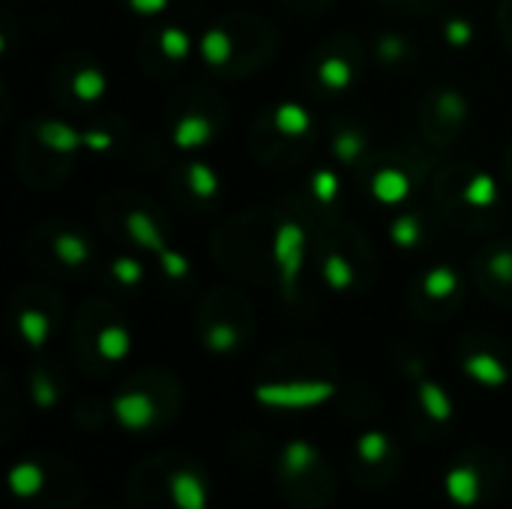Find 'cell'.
I'll list each match as a JSON object with an SVG mask.
<instances>
[{"label":"cell","instance_id":"cell-1","mask_svg":"<svg viewBox=\"0 0 512 509\" xmlns=\"http://www.w3.org/2000/svg\"><path fill=\"white\" fill-rule=\"evenodd\" d=\"M9 489L33 509H78L87 495L81 471L54 453H36L15 462L9 471Z\"/></svg>","mask_w":512,"mask_h":509},{"label":"cell","instance_id":"cell-2","mask_svg":"<svg viewBox=\"0 0 512 509\" xmlns=\"http://www.w3.org/2000/svg\"><path fill=\"white\" fill-rule=\"evenodd\" d=\"M276 483L294 509H327L336 498V471L309 441H288L279 450Z\"/></svg>","mask_w":512,"mask_h":509},{"label":"cell","instance_id":"cell-3","mask_svg":"<svg viewBox=\"0 0 512 509\" xmlns=\"http://www.w3.org/2000/svg\"><path fill=\"white\" fill-rule=\"evenodd\" d=\"M510 483L507 459L492 447H471L453 459L444 477V489L456 507H486L504 495Z\"/></svg>","mask_w":512,"mask_h":509},{"label":"cell","instance_id":"cell-4","mask_svg":"<svg viewBox=\"0 0 512 509\" xmlns=\"http://www.w3.org/2000/svg\"><path fill=\"white\" fill-rule=\"evenodd\" d=\"M402 465H405L402 447L396 444L393 435H387V432H381V429L363 432V435L354 441L351 459H348L351 480H354L360 489H369V492L387 489V486L402 474Z\"/></svg>","mask_w":512,"mask_h":509},{"label":"cell","instance_id":"cell-5","mask_svg":"<svg viewBox=\"0 0 512 509\" xmlns=\"http://www.w3.org/2000/svg\"><path fill=\"white\" fill-rule=\"evenodd\" d=\"M111 414L126 432H138V435L156 432L174 420L177 393H168L165 387H153V384H129L114 396Z\"/></svg>","mask_w":512,"mask_h":509},{"label":"cell","instance_id":"cell-6","mask_svg":"<svg viewBox=\"0 0 512 509\" xmlns=\"http://www.w3.org/2000/svg\"><path fill=\"white\" fill-rule=\"evenodd\" d=\"M336 396V381L324 375H294V378H273L261 381L255 387V399L267 408L279 411H303V408H318Z\"/></svg>","mask_w":512,"mask_h":509},{"label":"cell","instance_id":"cell-7","mask_svg":"<svg viewBox=\"0 0 512 509\" xmlns=\"http://www.w3.org/2000/svg\"><path fill=\"white\" fill-rule=\"evenodd\" d=\"M171 456H153L132 468L126 480V501L132 509H177L174 486H171Z\"/></svg>","mask_w":512,"mask_h":509},{"label":"cell","instance_id":"cell-8","mask_svg":"<svg viewBox=\"0 0 512 509\" xmlns=\"http://www.w3.org/2000/svg\"><path fill=\"white\" fill-rule=\"evenodd\" d=\"M273 261L279 270V285L282 294L291 300L297 294V282L303 273V261H306V231L300 222H279L276 234H273Z\"/></svg>","mask_w":512,"mask_h":509},{"label":"cell","instance_id":"cell-9","mask_svg":"<svg viewBox=\"0 0 512 509\" xmlns=\"http://www.w3.org/2000/svg\"><path fill=\"white\" fill-rule=\"evenodd\" d=\"M417 414H420V423L426 426L423 441H429V438L435 441L450 429V423L456 417V408H453L450 393L438 381L420 378L417 381Z\"/></svg>","mask_w":512,"mask_h":509},{"label":"cell","instance_id":"cell-10","mask_svg":"<svg viewBox=\"0 0 512 509\" xmlns=\"http://www.w3.org/2000/svg\"><path fill=\"white\" fill-rule=\"evenodd\" d=\"M171 486H174L177 509H210V480H207L201 462L174 453Z\"/></svg>","mask_w":512,"mask_h":509},{"label":"cell","instance_id":"cell-11","mask_svg":"<svg viewBox=\"0 0 512 509\" xmlns=\"http://www.w3.org/2000/svg\"><path fill=\"white\" fill-rule=\"evenodd\" d=\"M462 372H465L471 381L483 384V387H504V384L510 381L507 363H504L495 351H489V348H477V351L465 354V357H462Z\"/></svg>","mask_w":512,"mask_h":509},{"label":"cell","instance_id":"cell-12","mask_svg":"<svg viewBox=\"0 0 512 509\" xmlns=\"http://www.w3.org/2000/svg\"><path fill=\"white\" fill-rule=\"evenodd\" d=\"M132 351V336L123 324H102L93 336V354L99 363H123Z\"/></svg>","mask_w":512,"mask_h":509},{"label":"cell","instance_id":"cell-13","mask_svg":"<svg viewBox=\"0 0 512 509\" xmlns=\"http://www.w3.org/2000/svg\"><path fill=\"white\" fill-rule=\"evenodd\" d=\"M36 138L51 153H78V150H84V132L72 129L63 120H42L36 126Z\"/></svg>","mask_w":512,"mask_h":509},{"label":"cell","instance_id":"cell-14","mask_svg":"<svg viewBox=\"0 0 512 509\" xmlns=\"http://www.w3.org/2000/svg\"><path fill=\"white\" fill-rule=\"evenodd\" d=\"M372 195H375V201L378 204H384V207H396V204H402L408 195H411V180H408V174L405 171H399V168H381L375 177H372Z\"/></svg>","mask_w":512,"mask_h":509},{"label":"cell","instance_id":"cell-15","mask_svg":"<svg viewBox=\"0 0 512 509\" xmlns=\"http://www.w3.org/2000/svg\"><path fill=\"white\" fill-rule=\"evenodd\" d=\"M210 138H213V123L204 114H186V117H180L177 126H174V132H171L174 147L177 150H186V153L204 147Z\"/></svg>","mask_w":512,"mask_h":509},{"label":"cell","instance_id":"cell-16","mask_svg":"<svg viewBox=\"0 0 512 509\" xmlns=\"http://www.w3.org/2000/svg\"><path fill=\"white\" fill-rule=\"evenodd\" d=\"M15 330L30 351H42L51 336V318L42 309H21L15 315Z\"/></svg>","mask_w":512,"mask_h":509},{"label":"cell","instance_id":"cell-17","mask_svg":"<svg viewBox=\"0 0 512 509\" xmlns=\"http://www.w3.org/2000/svg\"><path fill=\"white\" fill-rule=\"evenodd\" d=\"M126 231H129V237H132L141 249H147V252H153V255H159L162 249H168V243H165L159 225H156L147 213H141V210H132V213L126 216Z\"/></svg>","mask_w":512,"mask_h":509},{"label":"cell","instance_id":"cell-18","mask_svg":"<svg viewBox=\"0 0 512 509\" xmlns=\"http://www.w3.org/2000/svg\"><path fill=\"white\" fill-rule=\"evenodd\" d=\"M198 51H201V57H204L207 66H216L219 69V66L231 63L234 42H231V36L222 27H210V30H204V36L198 42Z\"/></svg>","mask_w":512,"mask_h":509},{"label":"cell","instance_id":"cell-19","mask_svg":"<svg viewBox=\"0 0 512 509\" xmlns=\"http://www.w3.org/2000/svg\"><path fill=\"white\" fill-rule=\"evenodd\" d=\"M240 345H243V336H240L237 324H231V321H213V324L204 330V348H207L210 354L225 357V354H234Z\"/></svg>","mask_w":512,"mask_h":509},{"label":"cell","instance_id":"cell-20","mask_svg":"<svg viewBox=\"0 0 512 509\" xmlns=\"http://www.w3.org/2000/svg\"><path fill=\"white\" fill-rule=\"evenodd\" d=\"M60 396H63V387L45 366L30 372V399L39 411H51L60 402Z\"/></svg>","mask_w":512,"mask_h":509},{"label":"cell","instance_id":"cell-21","mask_svg":"<svg viewBox=\"0 0 512 509\" xmlns=\"http://www.w3.org/2000/svg\"><path fill=\"white\" fill-rule=\"evenodd\" d=\"M273 126H276L282 135H288V138H300V135L309 132L312 117H309V111H306L303 105H297V102H282V105L273 111Z\"/></svg>","mask_w":512,"mask_h":509},{"label":"cell","instance_id":"cell-22","mask_svg":"<svg viewBox=\"0 0 512 509\" xmlns=\"http://www.w3.org/2000/svg\"><path fill=\"white\" fill-rule=\"evenodd\" d=\"M51 249H54L57 261H63L66 267H81V264L90 261V243L81 234H75V231L57 234L54 243H51Z\"/></svg>","mask_w":512,"mask_h":509},{"label":"cell","instance_id":"cell-23","mask_svg":"<svg viewBox=\"0 0 512 509\" xmlns=\"http://www.w3.org/2000/svg\"><path fill=\"white\" fill-rule=\"evenodd\" d=\"M462 201L468 207H477V210H486V207H495L498 204V183L492 174L480 171L468 180L465 192H462Z\"/></svg>","mask_w":512,"mask_h":509},{"label":"cell","instance_id":"cell-24","mask_svg":"<svg viewBox=\"0 0 512 509\" xmlns=\"http://www.w3.org/2000/svg\"><path fill=\"white\" fill-rule=\"evenodd\" d=\"M318 81L327 87V90H348L354 84V66L333 54V57H324L321 66H318Z\"/></svg>","mask_w":512,"mask_h":509},{"label":"cell","instance_id":"cell-25","mask_svg":"<svg viewBox=\"0 0 512 509\" xmlns=\"http://www.w3.org/2000/svg\"><path fill=\"white\" fill-rule=\"evenodd\" d=\"M324 282H327V288H330V291L345 294V291H351V288H354L357 273H354V267H351V261H348L345 255L330 252V255H327V261H324Z\"/></svg>","mask_w":512,"mask_h":509},{"label":"cell","instance_id":"cell-26","mask_svg":"<svg viewBox=\"0 0 512 509\" xmlns=\"http://www.w3.org/2000/svg\"><path fill=\"white\" fill-rule=\"evenodd\" d=\"M459 291V273L453 267H435L423 276V294L429 300H450Z\"/></svg>","mask_w":512,"mask_h":509},{"label":"cell","instance_id":"cell-27","mask_svg":"<svg viewBox=\"0 0 512 509\" xmlns=\"http://www.w3.org/2000/svg\"><path fill=\"white\" fill-rule=\"evenodd\" d=\"M105 90H108V78L102 75V69L87 66V69H78L72 75V93L81 102H99L105 96Z\"/></svg>","mask_w":512,"mask_h":509},{"label":"cell","instance_id":"cell-28","mask_svg":"<svg viewBox=\"0 0 512 509\" xmlns=\"http://www.w3.org/2000/svg\"><path fill=\"white\" fill-rule=\"evenodd\" d=\"M186 180H189V189L198 198H216L219 195V177H216V171L207 162H189Z\"/></svg>","mask_w":512,"mask_h":509},{"label":"cell","instance_id":"cell-29","mask_svg":"<svg viewBox=\"0 0 512 509\" xmlns=\"http://www.w3.org/2000/svg\"><path fill=\"white\" fill-rule=\"evenodd\" d=\"M159 48L168 60H186L192 54V36L183 27H162Z\"/></svg>","mask_w":512,"mask_h":509},{"label":"cell","instance_id":"cell-30","mask_svg":"<svg viewBox=\"0 0 512 509\" xmlns=\"http://www.w3.org/2000/svg\"><path fill=\"white\" fill-rule=\"evenodd\" d=\"M423 237V225L414 213H405V216H396L393 225H390V240L399 246V249H414Z\"/></svg>","mask_w":512,"mask_h":509},{"label":"cell","instance_id":"cell-31","mask_svg":"<svg viewBox=\"0 0 512 509\" xmlns=\"http://www.w3.org/2000/svg\"><path fill=\"white\" fill-rule=\"evenodd\" d=\"M363 150H366V138H363L360 132H354V129H342V132L333 138V153H336V159L345 162V165H354V162L360 159Z\"/></svg>","mask_w":512,"mask_h":509},{"label":"cell","instance_id":"cell-32","mask_svg":"<svg viewBox=\"0 0 512 509\" xmlns=\"http://www.w3.org/2000/svg\"><path fill=\"white\" fill-rule=\"evenodd\" d=\"M435 108L450 123H462L468 117V99L459 90H441L438 99H435Z\"/></svg>","mask_w":512,"mask_h":509},{"label":"cell","instance_id":"cell-33","mask_svg":"<svg viewBox=\"0 0 512 509\" xmlns=\"http://www.w3.org/2000/svg\"><path fill=\"white\" fill-rule=\"evenodd\" d=\"M312 195L321 204H333L336 195H339V174L330 171V168H318L315 177H312Z\"/></svg>","mask_w":512,"mask_h":509},{"label":"cell","instance_id":"cell-34","mask_svg":"<svg viewBox=\"0 0 512 509\" xmlns=\"http://www.w3.org/2000/svg\"><path fill=\"white\" fill-rule=\"evenodd\" d=\"M444 39H447L450 48H468L474 42V24L468 18H447Z\"/></svg>","mask_w":512,"mask_h":509},{"label":"cell","instance_id":"cell-35","mask_svg":"<svg viewBox=\"0 0 512 509\" xmlns=\"http://www.w3.org/2000/svg\"><path fill=\"white\" fill-rule=\"evenodd\" d=\"M111 276L120 282V285H138L141 279H144V267H141V261H135V258H126V255H120V258H114V264H111Z\"/></svg>","mask_w":512,"mask_h":509},{"label":"cell","instance_id":"cell-36","mask_svg":"<svg viewBox=\"0 0 512 509\" xmlns=\"http://www.w3.org/2000/svg\"><path fill=\"white\" fill-rule=\"evenodd\" d=\"M159 267H162V273L168 276V279H186L189 276V261H186V255H180L177 249H162L159 255Z\"/></svg>","mask_w":512,"mask_h":509},{"label":"cell","instance_id":"cell-37","mask_svg":"<svg viewBox=\"0 0 512 509\" xmlns=\"http://www.w3.org/2000/svg\"><path fill=\"white\" fill-rule=\"evenodd\" d=\"M405 54H408V42H405L402 36L384 33V36L378 39V57H381L384 63H399Z\"/></svg>","mask_w":512,"mask_h":509},{"label":"cell","instance_id":"cell-38","mask_svg":"<svg viewBox=\"0 0 512 509\" xmlns=\"http://www.w3.org/2000/svg\"><path fill=\"white\" fill-rule=\"evenodd\" d=\"M489 273L501 282V285H512V249H498L489 258Z\"/></svg>","mask_w":512,"mask_h":509},{"label":"cell","instance_id":"cell-39","mask_svg":"<svg viewBox=\"0 0 512 509\" xmlns=\"http://www.w3.org/2000/svg\"><path fill=\"white\" fill-rule=\"evenodd\" d=\"M114 144V135L108 132H84V150H93V153H102Z\"/></svg>","mask_w":512,"mask_h":509},{"label":"cell","instance_id":"cell-40","mask_svg":"<svg viewBox=\"0 0 512 509\" xmlns=\"http://www.w3.org/2000/svg\"><path fill=\"white\" fill-rule=\"evenodd\" d=\"M129 9L138 15H159L168 9V0H129Z\"/></svg>","mask_w":512,"mask_h":509},{"label":"cell","instance_id":"cell-41","mask_svg":"<svg viewBox=\"0 0 512 509\" xmlns=\"http://www.w3.org/2000/svg\"><path fill=\"white\" fill-rule=\"evenodd\" d=\"M96 509H105V507H96Z\"/></svg>","mask_w":512,"mask_h":509}]
</instances>
